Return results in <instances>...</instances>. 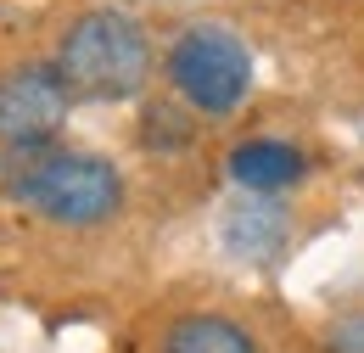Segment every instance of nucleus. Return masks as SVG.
Here are the masks:
<instances>
[{"label": "nucleus", "mask_w": 364, "mask_h": 353, "mask_svg": "<svg viewBox=\"0 0 364 353\" xmlns=\"http://www.w3.org/2000/svg\"><path fill=\"white\" fill-rule=\"evenodd\" d=\"M168 85L180 90V101L191 112L225 118L252 90V51H247V40L235 28L191 23L174 40V51H168Z\"/></svg>", "instance_id": "obj_3"}, {"label": "nucleus", "mask_w": 364, "mask_h": 353, "mask_svg": "<svg viewBox=\"0 0 364 353\" xmlns=\"http://www.w3.org/2000/svg\"><path fill=\"white\" fill-rule=\"evenodd\" d=\"M73 90L56 62H23L0 79V146H56Z\"/></svg>", "instance_id": "obj_4"}, {"label": "nucleus", "mask_w": 364, "mask_h": 353, "mask_svg": "<svg viewBox=\"0 0 364 353\" xmlns=\"http://www.w3.org/2000/svg\"><path fill=\"white\" fill-rule=\"evenodd\" d=\"M140 140L151 152H185L191 146V112H180L174 101H151L140 118Z\"/></svg>", "instance_id": "obj_7"}, {"label": "nucleus", "mask_w": 364, "mask_h": 353, "mask_svg": "<svg viewBox=\"0 0 364 353\" xmlns=\"http://www.w3.org/2000/svg\"><path fill=\"white\" fill-rule=\"evenodd\" d=\"M0 174H6V196H11V202L46 214L50 224L90 230V224H107L124 208V174H118L107 157H90V152L6 146Z\"/></svg>", "instance_id": "obj_1"}, {"label": "nucleus", "mask_w": 364, "mask_h": 353, "mask_svg": "<svg viewBox=\"0 0 364 353\" xmlns=\"http://www.w3.org/2000/svg\"><path fill=\"white\" fill-rule=\"evenodd\" d=\"M230 179L241 191H252V196H274V191L303 179V157L291 146H280V140H247V146L230 152Z\"/></svg>", "instance_id": "obj_5"}, {"label": "nucleus", "mask_w": 364, "mask_h": 353, "mask_svg": "<svg viewBox=\"0 0 364 353\" xmlns=\"http://www.w3.org/2000/svg\"><path fill=\"white\" fill-rule=\"evenodd\" d=\"M163 353H258V342L225 314H180L163 331Z\"/></svg>", "instance_id": "obj_6"}, {"label": "nucleus", "mask_w": 364, "mask_h": 353, "mask_svg": "<svg viewBox=\"0 0 364 353\" xmlns=\"http://www.w3.org/2000/svg\"><path fill=\"white\" fill-rule=\"evenodd\" d=\"M56 68L85 101H129L146 90L151 40L129 11H85L56 45Z\"/></svg>", "instance_id": "obj_2"}]
</instances>
